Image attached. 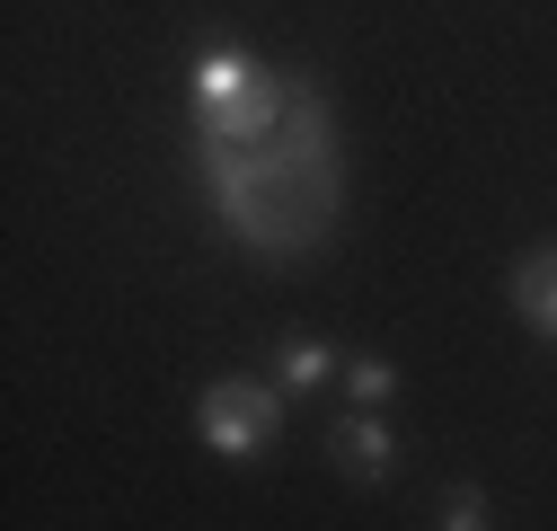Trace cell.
Instances as JSON below:
<instances>
[{"label":"cell","mask_w":557,"mask_h":531,"mask_svg":"<svg viewBox=\"0 0 557 531\" xmlns=\"http://www.w3.org/2000/svg\"><path fill=\"white\" fill-rule=\"evenodd\" d=\"M451 531H486V496H478V487L451 496Z\"/></svg>","instance_id":"cell-7"},{"label":"cell","mask_w":557,"mask_h":531,"mask_svg":"<svg viewBox=\"0 0 557 531\" xmlns=\"http://www.w3.org/2000/svg\"><path fill=\"white\" fill-rule=\"evenodd\" d=\"M195 160L213 186V213L257 257H310L345 213L336 124L301 72H257L239 98L195 107Z\"/></svg>","instance_id":"cell-1"},{"label":"cell","mask_w":557,"mask_h":531,"mask_svg":"<svg viewBox=\"0 0 557 531\" xmlns=\"http://www.w3.org/2000/svg\"><path fill=\"white\" fill-rule=\"evenodd\" d=\"M336 452H345V470H355L363 487H381V479H389V460H398V443H389V425H381L372 408H355V417L336 425Z\"/></svg>","instance_id":"cell-3"},{"label":"cell","mask_w":557,"mask_h":531,"mask_svg":"<svg viewBox=\"0 0 557 531\" xmlns=\"http://www.w3.org/2000/svg\"><path fill=\"white\" fill-rule=\"evenodd\" d=\"M345 390H355V408H381V398L398 390V372H389V363H355V381H345Z\"/></svg>","instance_id":"cell-6"},{"label":"cell","mask_w":557,"mask_h":531,"mask_svg":"<svg viewBox=\"0 0 557 531\" xmlns=\"http://www.w3.org/2000/svg\"><path fill=\"white\" fill-rule=\"evenodd\" d=\"M513 301H522V319L540 328V337H557V248L513 266Z\"/></svg>","instance_id":"cell-4"},{"label":"cell","mask_w":557,"mask_h":531,"mask_svg":"<svg viewBox=\"0 0 557 531\" xmlns=\"http://www.w3.org/2000/svg\"><path fill=\"white\" fill-rule=\"evenodd\" d=\"M327 372H336V363H327V346H310V337H293V346H284V381H293V390H319Z\"/></svg>","instance_id":"cell-5"},{"label":"cell","mask_w":557,"mask_h":531,"mask_svg":"<svg viewBox=\"0 0 557 531\" xmlns=\"http://www.w3.org/2000/svg\"><path fill=\"white\" fill-rule=\"evenodd\" d=\"M195 425H203V443H213V452L257 460L274 434H284V398H274L265 381H213V390L195 398Z\"/></svg>","instance_id":"cell-2"}]
</instances>
